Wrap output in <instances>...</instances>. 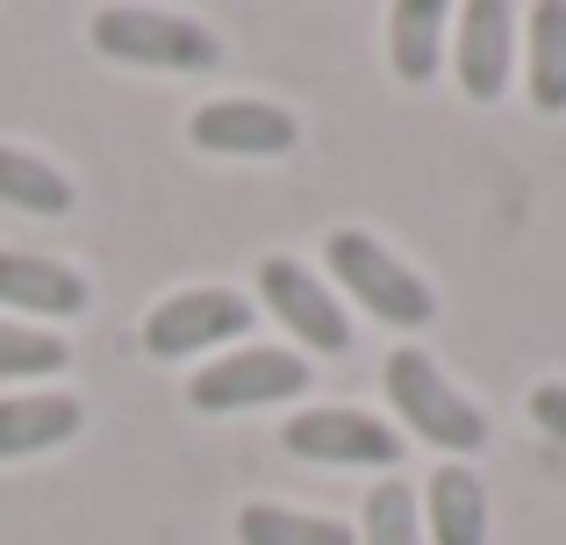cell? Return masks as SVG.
<instances>
[{
	"label": "cell",
	"instance_id": "1",
	"mask_svg": "<svg viewBox=\"0 0 566 545\" xmlns=\"http://www.w3.org/2000/svg\"><path fill=\"white\" fill-rule=\"evenodd\" d=\"M380 388H387V402L401 409V423H409L416 438H430L438 452H452V460H467V452L488 446V417L430 366V352H416V345L387 352Z\"/></svg>",
	"mask_w": 566,
	"mask_h": 545
},
{
	"label": "cell",
	"instance_id": "2",
	"mask_svg": "<svg viewBox=\"0 0 566 545\" xmlns=\"http://www.w3.org/2000/svg\"><path fill=\"white\" fill-rule=\"evenodd\" d=\"M331 280L352 287L366 316L395 323V331H423V323L438 316V294L401 266L380 238H366V230H337V238H331Z\"/></svg>",
	"mask_w": 566,
	"mask_h": 545
},
{
	"label": "cell",
	"instance_id": "3",
	"mask_svg": "<svg viewBox=\"0 0 566 545\" xmlns=\"http://www.w3.org/2000/svg\"><path fill=\"white\" fill-rule=\"evenodd\" d=\"M94 43L123 65H158V72H208L222 65V43L187 14H158V8H101L94 14Z\"/></svg>",
	"mask_w": 566,
	"mask_h": 545
},
{
	"label": "cell",
	"instance_id": "4",
	"mask_svg": "<svg viewBox=\"0 0 566 545\" xmlns=\"http://www.w3.org/2000/svg\"><path fill=\"white\" fill-rule=\"evenodd\" d=\"M308 388V366L294 352H237V359H216L187 380V402L208 409V417H230V409H259V402H287V395Z\"/></svg>",
	"mask_w": 566,
	"mask_h": 545
},
{
	"label": "cell",
	"instance_id": "5",
	"mask_svg": "<svg viewBox=\"0 0 566 545\" xmlns=\"http://www.w3.org/2000/svg\"><path fill=\"white\" fill-rule=\"evenodd\" d=\"M280 446L294 460H323V467H387L395 474L401 438L387 431L380 417H359V409H302V417L280 431Z\"/></svg>",
	"mask_w": 566,
	"mask_h": 545
},
{
	"label": "cell",
	"instance_id": "6",
	"mask_svg": "<svg viewBox=\"0 0 566 545\" xmlns=\"http://www.w3.org/2000/svg\"><path fill=\"white\" fill-rule=\"evenodd\" d=\"M251 331V302L230 287H193V294H172L144 316V345L158 359H187V352H208L222 337H244Z\"/></svg>",
	"mask_w": 566,
	"mask_h": 545
},
{
	"label": "cell",
	"instance_id": "7",
	"mask_svg": "<svg viewBox=\"0 0 566 545\" xmlns=\"http://www.w3.org/2000/svg\"><path fill=\"white\" fill-rule=\"evenodd\" d=\"M259 294H265V308H273V323H287L302 345H316V352H345L352 345L345 308L331 302V287H323L302 259H265V266H259Z\"/></svg>",
	"mask_w": 566,
	"mask_h": 545
},
{
	"label": "cell",
	"instance_id": "8",
	"mask_svg": "<svg viewBox=\"0 0 566 545\" xmlns=\"http://www.w3.org/2000/svg\"><path fill=\"white\" fill-rule=\"evenodd\" d=\"M187 137L201 151H222V158H280L294 151V115L273 108V101H208L201 115L187 123Z\"/></svg>",
	"mask_w": 566,
	"mask_h": 545
},
{
	"label": "cell",
	"instance_id": "9",
	"mask_svg": "<svg viewBox=\"0 0 566 545\" xmlns=\"http://www.w3.org/2000/svg\"><path fill=\"white\" fill-rule=\"evenodd\" d=\"M510 43H516L510 0H467L459 8V86L473 101H495L510 86Z\"/></svg>",
	"mask_w": 566,
	"mask_h": 545
},
{
	"label": "cell",
	"instance_id": "10",
	"mask_svg": "<svg viewBox=\"0 0 566 545\" xmlns=\"http://www.w3.org/2000/svg\"><path fill=\"white\" fill-rule=\"evenodd\" d=\"M0 308H22V316H80L86 280L72 266H57V259L0 252Z\"/></svg>",
	"mask_w": 566,
	"mask_h": 545
},
{
	"label": "cell",
	"instance_id": "11",
	"mask_svg": "<svg viewBox=\"0 0 566 545\" xmlns=\"http://www.w3.org/2000/svg\"><path fill=\"white\" fill-rule=\"evenodd\" d=\"M423 517H430V538L438 545H481L488 538V489L473 467L459 460H438V474H430L423 489Z\"/></svg>",
	"mask_w": 566,
	"mask_h": 545
},
{
	"label": "cell",
	"instance_id": "12",
	"mask_svg": "<svg viewBox=\"0 0 566 545\" xmlns=\"http://www.w3.org/2000/svg\"><path fill=\"white\" fill-rule=\"evenodd\" d=\"M72 431H80V402L72 395H14V402H0V460L51 452Z\"/></svg>",
	"mask_w": 566,
	"mask_h": 545
},
{
	"label": "cell",
	"instance_id": "13",
	"mask_svg": "<svg viewBox=\"0 0 566 545\" xmlns=\"http://www.w3.org/2000/svg\"><path fill=\"white\" fill-rule=\"evenodd\" d=\"M387 57H395V72L409 86H423L438 72V57H444V8L438 0H401L387 14Z\"/></svg>",
	"mask_w": 566,
	"mask_h": 545
},
{
	"label": "cell",
	"instance_id": "14",
	"mask_svg": "<svg viewBox=\"0 0 566 545\" xmlns=\"http://www.w3.org/2000/svg\"><path fill=\"white\" fill-rule=\"evenodd\" d=\"M0 201H8V209H29V216H65L72 209V180L51 172L36 151L0 144Z\"/></svg>",
	"mask_w": 566,
	"mask_h": 545
},
{
	"label": "cell",
	"instance_id": "15",
	"mask_svg": "<svg viewBox=\"0 0 566 545\" xmlns=\"http://www.w3.org/2000/svg\"><path fill=\"white\" fill-rule=\"evenodd\" d=\"M531 101L545 115L566 108V0L531 8Z\"/></svg>",
	"mask_w": 566,
	"mask_h": 545
},
{
	"label": "cell",
	"instance_id": "16",
	"mask_svg": "<svg viewBox=\"0 0 566 545\" xmlns=\"http://www.w3.org/2000/svg\"><path fill=\"white\" fill-rule=\"evenodd\" d=\"M237 538L244 545H352V532L337 517H302V510H280V503H251L237 517Z\"/></svg>",
	"mask_w": 566,
	"mask_h": 545
},
{
	"label": "cell",
	"instance_id": "17",
	"mask_svg": "<svg viewBox=\"0 0 566 545\" xmlns=\"http://www.w3.org/2000/svg\"><path fill=\"white\" fill-rule=\"evenodd\" d=\"M65 366V345L51 331H29V323H0V380H36Z\"/></svg>",
	"mask_w": 566,
	"mask_h": 545
},
{
	"label": "cell",
	"instance_id": "18",
	"mask_svg": "<svg viewBox=\"0 0 566 545\" xmlns=\"http://www.w3.org/2000/svg\"><path fill=\"white\" fill-rule=\"evenodd\" d=\"M359 545H423V532H416V489L387 481V489L366 495V538Z\"/></svg>",
	"mask_w": 566,
	"mask_h": 545
},
{
	"label": "cell",
	"instance_id": "19",
	"mask_svg": "<svg viewBox=\"0 0 566 545\" xmlns=\"http://www.w3.org/2000/svg\"><path fill=\"white\" fill-rule=\"evenodd\" d=\"M531 417H538L545 438H559V446H566V380H545V388L531 395Z\"/></svg>",
	"mask_w": 566,
	"mask_h": 545
}]
</instances>
